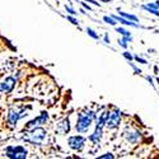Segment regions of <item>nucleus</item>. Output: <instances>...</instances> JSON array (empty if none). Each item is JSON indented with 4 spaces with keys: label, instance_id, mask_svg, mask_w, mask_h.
<instances>
[{
    "label": "nucleus",
    "instance_id": "nucleus-27",
    "mask_svg": "<svg viewBox=\"0 0 159 159\" xmlns=\"http://www.w3.org/2000/svg\"><path fill=\"white\" fill-rule=\"evenodd\" d=\"M147 80H148V83L153 87V88H155V82H154V79H153V76H150V75H147Z\"/></svg>",
    "mask_w": 159,
    "mask_h": 159
},
{
    "label": "nucleus",
    "instance_id": "nucleus-31",
    "mask_svg": "<svg viewBox=\"0 0 159 159\" xmlns=\"http://www.w3.org/2000/svg\"><path fill=\"white\" fill-rule=\"evenodd\" d=\"M157 5H158V8H159V0H155V2H154Z\"/></svg>",
    "mask_w": 159,
    "mask_h": 159
},
{
    "label": "nucleus",
    "instance_id": "nucleus-14",
    "mask_svg": "<svg viewBox=\"0 0 159 159\" xmlns=\"http://www.w3.org/2000/svg\"><path fill=\"white\" fill-rule=\"evenodd\" d=\"M118 11V14H120L121 17L129 19V20H132V22H136L139 23V18L135 16V14H131V13H126V11H122V10H117Z\"/></svg>",
    "mask_w": 159,
    "mask_h": 159
},
{
    "label": "nucleus",
    "instance_id": "nucleus-9",
    "mask_svg": "<svg viewBox=\"0 0 159 159\" xmlns=\"http://www.w3.org/2000/svg\"><path fill=\"white\" fill-rule=\"evenodd\" d=\"M19 121H20L19 108H10L8 111V116H7V124H8V126L10 129H16Z\"/></svg>",
    "mask_w": 159,
    "mask_h": 159
},
{
    "label": "nucleus",
    "instance_id": "nucleus-8",
    "mask_svg": "<svg viewBox=\"0 0 159 159\" xmlns=\"http://www.w3.org/2000/svg\"><path fill=\"white\" fill-rule=\"evenodd\" d=\"M124 138L125 140L131 144V145H138L143 141L144 139V134L139 130V129H132V130H129V131H125L124 132Z\"/></svg>",
    "mask_w": 159,
    "mask_h": 159
},
{
    "label": "nucleus",
    "instance_id": "nucleus-15",
    "mask_svg": "<svg viewBox=\"0 0 159 159\" xmlns=\"http://www.w3.org/2000/svg\"><path fill=\"white\" fill-rule=\"evenodd\" d=\"M103 22L104 23H107V24H110V25H112V27H116L117 25V20L112 17V16H103Z\"/></svg>",
    "mask_w": 159,
    "mask_h": 159
},
{
    "label": "nucleus",
    "instance_id": "nucleus-21",
    "mask_svg": "<svg viewBox=\"0 0 159 159\" xmlns=\"http://www.w3.org/2000/svg\"><path fill=\"white\" fill-rule=\"evenodd\" d=\"M134 61H136V62H139V64H143V65H147V64H148L147 59H144V57H141V56H139V55H134Z\"/></svg>",
    "mask_w": 159,
    "mask_h": 159
},
{
    "label": "nucleus",
    "instance_id": "nucleus-16",
    "mask_svg": "<svg viewBox=\"0 0 159 159\" xmlns=\"http://www.w3.org/2000/svg\"><path fill=\"white\" fill-rule=\"evenodd\" d=\"M85 32H87V34L90 37V38H93V39H96V41H98L99 39V34L93 30V28H90V27H87V30H85Z\"/></svg>",
    "mask_w": 159,
    "mask_h": 159
},
{
    "label": "nucleus",
    "instance_id": "nucleus-2",
    "mask_svg": "<svg viewBox=\"0 0 159 159\" xmlns=\"http://www.w3.org/2000/svg\"><path fill=\"white\" fill-rule=\"evenodd\" d=\"M98 113L93 110H87L78 113V118L75 122V131L78 134H87L92 127L93 122L97 120Z\"/></svg>",
    "mask_w": 159,
    "mask_h": 159
},
{
    "label": "nucleus",
    "instance_id": "nucleus-1",
    "mask_svg": "<svg viewBox=\"0 0 159 159\" xmlns=\"http://www.w3.org/2000/svg\"><path fill=\"white\" fill-rule=\"evenodd\" d=\"M23 141L34 145V147H45L48 144V131L42 126L30 129L23 135Z\"/></svg>",
    "mask_w": 159,
    "mask_h": 159
},
{
    "label": "nucleus",
    "instance_id": "nucleus-13",
    "mask_svg": "<svg viewBox=\"0 0 159 159\" xmlns=\"http://www.w3.org/2000/svg\"><path fill=\"white\" fill-rule=\"evenodd\" d=\"M110 110H103L99 116L97 117L96 120V126L98 127H106V124H107V120H108V116H110Z\"/></svg>",
    "mask_w": 159,
    "mask_h": 159
},
{
    "label": "nucleus",
    "instance_id": "nucleus-23",
    "mask_svg": "<svg viewBox=\"0 0 159 159\" xmlns=\"http://www.w3.org/2000/svg\"><path fill=\"white\" fill-rule=\"evenodd\" d=\"M66 19H68L71 24H74V25H79V22H78V19L75 18V16H70V14H68L66 16Z\"/></svg>",
    "mask_w": 159,
    "mask_h": 159
},
{
    "label": "nucleus",
    "instance_id": "nucleus-30",
    "mask_svg": "<svg viewBox=\"0 0 159 159\" xmlns=\"http://www.w3.org/2000/svg\"><path fill=\"white\" fill-rule=\"evenodd\" d=\"M155 83H157V84H158V87H159V76H157V78H155Z\"/></svg>",
    "mask_w": 159,
    "mask_h": 159
},
{
    "label": "nucleus",
    "instance_id": "nucleus-29",
    "mask_svg": "<svg viewBox=\"0 0 159 159\" xmlns=\"http://www.w3.org/2000/svg\"><path fill=\"white\" fill-rule=\"evenodd\" d=\"M85 2H88L89 4H93V5H97V7H101V4L98 3V0H85Z\"/></svg>",
    "mask_w": 159,
    "mask_h": 159
},
{
    "label": "nucleus",
    "instance_id": "nucleus-28",
    "mask_svg": "<svg viewBox=\"0 0 159 159\" xmlns=\"http://www.w3.org/2000/svg\"><path fill=\"white\" fill-rule=\"evenodd\" d=\"M103 42H104V43H107V45L111 43V38H110L108 33H104V36H103Z\"/></svg>",
    "mask_w": 159,
    "mask_h": 159
},
{
    "label": "nucleus",
    "instance_id": "nucleus-17",
    "mask_svg": "<svg viewBox=\"0 0 159 159\" xmlns=\"http://www.w3.org/2000/svg\"><path fill=\"white\" fill-rule=\"evenodd\" d=\"M116 32H118L122 37H132V34H131V32L130 31H127L126 28H124V27H117L116 25Z\"/></svg>",
    "mask_w": 159,
    "mask_h": 159
},
{
    "label": "nucleus",
    "instance_id": "nucleus-4",
    "mask_svg": "<svg viewBox=\"0 0 159 159\" xmlns=\"http://www.w3.org/2000/svg\"><path fill=\"white\" fill-rule=\"evenodd\" d=\"M68 145L69 148L74 152H83L85 145H87V138L82 134H78V135H71L68 138Z\"/></svg>",
    "mask_w": 159,
    "mask_h": 159
},
{
    "label": "nucleus",
    "instance_id": "nucleus-33",
    "mask_svg": "<svg viewBox=\"0 0 159 159\" xmlns=\"http://www.w3.org/2000/svg\"><path fill=\"white\" fill-rule=\"evenodd\" d=\"M68 2H71V0H68Z\"/></svg>",
    "mask_w": 159,
    "mask_h": 159
},
{
    "label": "nucleus",
    "instance_id": "nucleus-11",
    "mask_svg": "<svg viewBox=\"0 0 159 159\" xmlns=\"http://www.w3.org/2000/svg\"><path fill=\"white\" fill-rule=\"evenodd\" d=\"M102 139H103V127H98V126H96L94 127V131L88 136V140L92 144H94V145L101 144Z\"/></svg>",
    "mask_w": 159,
    "mask_h": 159
},
{
    "label": "nucleus",
    "instance_id": "nucleus-5",
    "mask_svg": "<svg viewBox=\"0 0 159 159\" xmlns=\"http://www.w3.org/2000/svg\"><path fill=\"white\" fill-rule=\"evenodd\" d=\"M121 124H122V111L118 110V108L111 110L107 124H106V127L108 130H116L121 126Z\"/></svg>",
    "mask_w": 159,
    "mask_h": 159
},
{
    "label": "nucleus",
    "instance_id": "nucleus-6",
    "mask_svg": "<svg viewBox=\"0 0 159 159\" xmlns=\"http://www.w3.org/2000/svg\"><path fill=\"white\" fill-rule=\"evenodd\" d=\"M48 121H50V113H48L47 111H42L37 117L32 118V120H30L27 124H25L24 129L30 130V129H33V127H36V126H43V125H46Z\"/></svg>",
    "mask_w": 159,
    "mask_h": 159
},
{
    "label": "nucleus",
    "instance_id": "nucleus-12",
    "mask_svg": "<svg viewBox=\"0 0 159 159\" xmlns=\"http://www.w3.org/2000/svg\"><path fill=\"white\" fill-rule=\"evenodd\" d=\"M112 17H113L117 22H120L121 24H124V25H129V27H134V28H143V25H140L139 23L132 22V20H129V19L121 17L120 14H112Z\"/></svg>",
    "mask_w": 159,
    "mask_h": 159
},
{
    "label": "nucleus",
    "instance_id": "nucleus-26",
    "mask_svg": "<svg viewBox=\"0 0 159 159\" xmlns=\"http://www.w3.org/2000/svg\"><path fill=\"white\" fill-rule=\"evenodd\" d=\"M118 46H121L124 50H126L129 47V42H126L124 38H120V39H118Z\"/></svg>",
    "mask_w": 159,
    "mask_h": 159
},
{
    "label": "nucleus",
    "instance_id": "nucleus-7",
    "mask_svg": "<svg viewBox=\"0 0 159 159\" xmlns=\"http://www.w3.org/2000/svg\"><path fill=\"white\" fill-rule=\"evenodd\" d=\"M17 83H18V78L17 76L9 75V76L4 78L3 82L0 83V93H4V94L11 93V92L14 90Z\"/></svg>",
    "mask_w": 159,
    "mask_h": 159
},
{
    "label": "nucleus",
    "instance_id": "nucleus-32",
    "mask_svg": "<svg viewBox=\"0 0 159 159\" xmlns=\"http://www.w3.org/2000/svg\"><path fill=\"white\" fill-rule=\"evenodd\" d=\"M102 2H104V3H110L111 0H102Z\"/></svg>",
    "mask_w": 159,
    "mask_h": 159
},
{
    "label": "nucleus",
    "instance_id": "nucleus-22",
    "mask_svg": "<svg viewBox=\"0 0 159 159\" xmlns=\"http://www.w3.org/2000/svg\"><path fill=\"white\" fill-rule=\"evenodd\" d=\"M98 158H99V159H115V155H113V153L107 152V153H104V154L99 155Z\"/></svg>",
    "mask_w": 159,
    "mask_h": 159
},
{
    "label": "nucleus",
    "instance_id": "nucleus-25",
    "mask_svg": "<svg viewBox=\"0 0 159 159\" xmlns=\"http://www.w3.org/2000/svg\"><path fill=\"white\" fill-rule=\"evenodd\" d=\"M80 5H82V8H84L87 11H92V7H90V4H89L88 2H85V0L80 2Z\"/></svg>",
    "mask_w": 159,
    "mask_h": 159
},
{
    "label": "nucleus",
    "instance_id": "nucleus-24",
    "mask_svg": "<svg viewBox=\"0 0 159 159\" xmlns=\"http://www.w3.org/2000/svg\"><path fill=\"white\" fill-rule=\"evenodd\" d=\"M65 10L68 11V14H70V16H76L78 14V11L73 7H69V5H65Z\"/></svg>",
    "mask_w": 159,
    "mask_h": 159
},
{
    "label": "nucleus",
    "instance_id": "nucleus-19",
    "mask_svg": "<svg viewBox=\"0 0 159 159\" xmlns=\"http://www.w3.org/2000/svg\"><path fill=\"white\" fill-rule=\"evenodd\" d=\"M122 56L125 57V60H126L127 62H129V61H134V55H132V54H131V52H130L127 48H126V50L122 52Z\"/></svg>",
    "mask_w": 159,
    "mask_h": 159
},
{
    "label": "nucleus",
    "instance_id": "nucleus-20",
    "mask_svg": "<svg viewBox=\"0 0 159 159\" xmlns=\"http://www.w3.org/2000/svg\"><path fill=\"white\" fill-rule=\"evenodd\" d=\"M129 65L131 66V69L134 70V74H136V75H140V74L143 73V71H141V69L139 68V66H138L136 64H134L132 61H129Z\"/></svg>",
    "mask_w": 159,
    "mask_h": 159
},
{
    "label": "nucleus",
    "instance_id": "nucleus-3",
    "mask_svg": "<svg viewBox=\"0 0 159 159\" xmlns=\"http://www.w3.org/2000/svg\"><path fill=\"white\" fill-rule=\"evenodd\" d=\"M4 154L10 159H27L30 152L23 145H9L4 149Z\"/></svg>",
    "mask_w": 159,
    "mask_h": 159
},
{
    "label": "nucleus",
    "instance_id": "nucleus-10",
    "mask_svg": "<svg viewBox=\"0 0 159 159\" xmlns=\"http://www.w3.org/2000/svg\"><path fill=\"white\" fill-rule=\"evenodd\" d=\"M70 130H71V126H70V118L69 117L62 118L61 121H59L56 124V134H59V135L69 134Z\"/></svg>",
    "mask_w": 159,
    "mask_h": 159
},
{
    "label": "nucleus",
    "instance_id": "nucleus-18",
    "mask_svg": "<svg viewBox=\"0 0 159 159\" xmlns=\"http://www.w3.org/2000/svg\"><path fill=\"white\" fill-rule=\"evenodd\" d=\"M141 9L143 10H145V11H148V13H150V14H153V16H155V17H158L159 18V9H152V8H148L147 5H141Z\"/></svg>",
    "mask_w": 159,
    "mask_h": 159
}]
</instances>
